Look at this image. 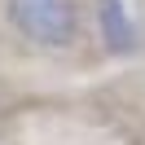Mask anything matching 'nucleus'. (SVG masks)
I'll list each match as a JSON object with an SVG mask.
<instances>
[{
	"label": "nucleus",
	"mask_w": 145,
	"mask_h": 145,
	"mask_svg": "<svg viewBox=\"0 0 145 145\" xmlns=\"http://www.w3.org/2000/svg\"><path fill=\"white\" fill-rule=\"evenodd\" d=\"M97 27H101L106 53L127 57L136 48V22H132V13H127L123 0H97Z\"/></svg>",
	"instance_id": "obj_2"
},
{
	"label": "nucleus",
	"mask_w": 145,
	"mask_h": 145,
	"mask_svg": "<svg viewBox=\"0 0 145 145\" xmlns=\"http://www.w3.org/2000/svg\"><path fill=\"white\" fill-rule=\"evenodd\" d=\"M13 31L40 48H71L79 40L75 0H5Z\"/></svg>",
	"instance_id": "obj_1"
}]
</instances>
